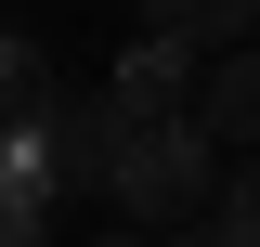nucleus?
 <instances>
[{
  "label": "nucleus",
  "mask_w": 260,
  "mask_h": 247,
  "mask_svg": "<svg viewBox=\"0 0 260 247\" xmlns=\"http://www.w3.org/2000/svg\"><path fill=\"white\" fill-rule=\"evenodd\" d=\"M182 52H195V39L143 26V39H130V65H117V91L143 104V117H195V91H208V78H182Z\"/></svg>",
  "instance_id": "7ed1b4c3"
},
{
  "label": "nucleus",
  "mask_w": 260,
  "mask_h": 247,
  "mask_svg": "<svg viewBox=\"0 0 260 247\" xmlns=\"http://www.w3.org/2000/svg\"><path fill=\"white\" fill-rule=\"evenodd\" d=\"M221 234H234V247H260V143H247V169L221 182Z\"/></svg>",
  "instance_id": "0eeeda50"
},
{
  "label": "nucleus",
  "mask_w": 260,
  "mask_h": 247,
  "mask_svg": "<svg viewBox=\"0 0 260 247\" xmlns=\"http://www.w3.org/2000/svg\"><path fill=\"white\" fill-rule=\"evenodd\" d=\"M195 117L221 130V143H260V39H234V52L208 65V91H195Z\"/></svg>",
  "instance_id": "39448f33"
},
{
  "label": "nucleus",
  "mask_w": 260,
  "mask_h": 247,
  "mask_svg": "<svg viewBox=\"0 0 260 247\" xmlns=\"http://www.w3.org/2000/svg\"><path fill=\"white\" fill-rule=\"evenodd\" d=\"M39 143H52V169H65L78 195H117V169H130V143H143V104H130L117 78H104V91H78V104H65L52 130H39Z\"/></svg>",
  "instance_id": "f03ea898"
},
{
  "label": "nucleus",
  "mask_w": 260,
  "mask_h": 247,
  "mask_svg": "<svg viewBox=\"0 0 260 247\" xmlns=\"http://www.w3.org/2000/svg\"><path fill=\"white\" fill-rule=\"evenodd\" d=\"M143 26H169V39H195V52H234V39L260 26V0H143Z\"/></svg>",
  "instance_id": "423d86ee"
},
{
  "label": "nucleus",
  "mask_w": 260,
  "mask_h": 247,
  "mask_svg": "<svg viewBox=\"0 0 260 247\" xmlns=\"http://www.w3.org/2000/svg\"><path fill=\"white\" fill-rule=\"evenodd\" d=\"M221 130L208 117H143V143H130V169H117V195L104 208L130 221V234H182V221H221Z\"/></svg>",
  "instance_id": "f257e3e1"
},
{
  "label": "nucleus",
  "mask_w": 260,
  "mask_h": 247,
  "mask_svg": "<svg viewBox=\"0 0 260 247\" xmlns=\"http://www.w3.org/2000/svg\"><path fill=\"white\" fill-rule=\"evenodd\" d=\"M52 117H65L52 52H39V39H13V52H0V143H13V130H52Z\"/></svg>",
  "instance_id": "20e7f679"
}]
</instances>
